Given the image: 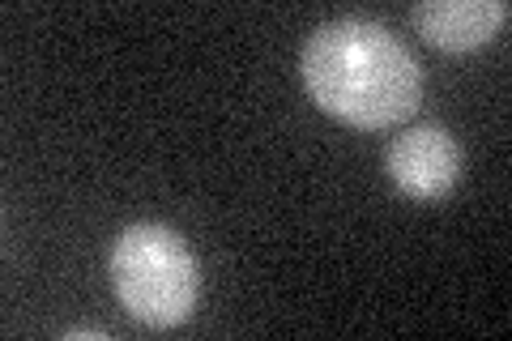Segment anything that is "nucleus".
<instances>
[{"instance_id":"1","label":"nucleus","mask_w":512,"mask_h":341,"mask_svg":"<svg viewBox=\"0 0 512 341\" xmlns=\"http://www.w3.org/2000/svg\"><path fill=\"white\" fill-rule=\"evenodd\" d=\"M303 86L312 103L363 133L414 116L423 103V69L389 26L372 18L325 22L303 43Z\"/></svg>"},{"instance_id":"2","label":"nucleus","mask_w":512,"mask_h":341,"mask_svg":"<svg viewBox=\"0 0 512 341\" xmlns=\"http://www.w3.org/2000/svg\"><path fill=\"white\" fill-rule=\"evenodd\" d=\"M111 290L133 320L150 329H175L197 312V256L171 226L133 222L111 248Z\"/></svg>"},{"instance_id":"3","label":"nucleus","mask_w":512,"mask_h":341,"mask_svg":"<svg viewBox=\"0 0 512 341\" xmlns=\"http://www.w3.org/2000/svg\"><path fill=\"white\" fill-rule=\"evenodd\" d=\"M461 145L440 124H414L397 133L384 150V171L393 188L410 201H444L461 180Z\"/></svg>"},{"instance_id":"4","label":"nucleus","mask_w":512,"mask_h":341,"mask_svg":"<svg viewBox=\"0 0 512 341\" xmlns=\"http://www.w3.org/2000/svg\"><path fill=\"white\" fill-rule=\"evenodd\" d=\"M508 13V0H423L410 9V22L440 52H470L500 35Z\"/></svg>"},{"instance_id":"5","label":"nucleus","mask_w":512,"mask_h":341,"mask_svg":"<svg viewBox=\"0 0 512 341\" xmlns=\"http://www.w3.org/2000/svg\"><path fill=\"white\" fill-rule=\"evenodd\" d=\"M64 337H69V341H77V337H111V333H107V329H69Z\"/></svg>"}]
</instances>
